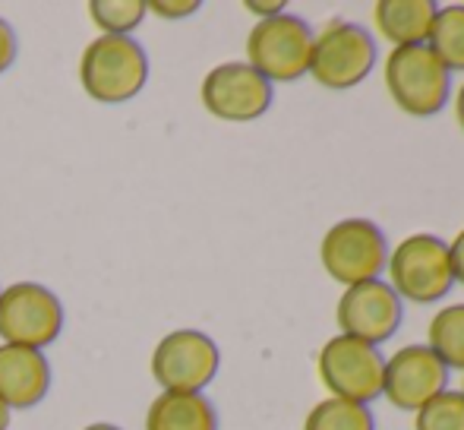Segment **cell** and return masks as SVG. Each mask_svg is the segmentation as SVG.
<instances>
[{
    "label": "cell",
    "instance_id": "1",
    "mask_svg": "<svg viewBox=\"0 0 464 430\" xmlns=\"http://www.w3.org/2000/svg\"><path fill=\"white\" fill-rule=\"evenodd\" d=\"M80 80L89 99L123 105L146 86L149 57L133 35H98L80 57Z\"/></svg>",
    "mask_w": 464,
    "mask_h": 430
},
{
    "label": "cell",
    "instance_id": "2",
    "mask_svg": "<svg viewBox=\"0 0 464 430\" xmlns=\"http://www.w3.org/2000/svg\"><path fill=\"white\" fill-rule=\"evenodd\" d=\"M382 73L392 102L411 117H436L452 99V73L430 44L392 48Z\"/></svg>",
    "mask_w": 464,
    "mask_h": 430
},
{
    "label": "cell",
    "instance_id": "3",
    "mask_svg": "<svg viewBox=\"0 0 464 430\" xmlns=\"http://www.w3.org/2000/svg\"><path fill=\"white\" fill-rule=\"evenodd\" d=\"M376 57L379 44L367 25L332 19L313 42L310 76L329 93H348L367 80L376 67Z\"/></svg>",
    "mask_w": 464,
    "mask_h": 430
},
{
    "label": "cell",
    "instance_id": "4",
    "mask_svg": "<svg viewBox=\"0 0 464 430\" xmlns=\"http://www.w3.org/2000/svg\"><path fill=\"white\" fill-rule=\"evenodd\" d=\"M389 285L401 301L414 304H436L452 291V259L449 244L440 234H408L395 250H389Z\"/></svg>",
    "mask_w": 464,
    "mask_h": 430
},
{
    "label": "cell",
    "instance_id": "5",
    "mask_svg": "<svg viewBox=\"0 0 464 430\" xmlns=\"http://www.w3.org/2000/svg\"><path fill=\"white\" fill-rule=\"evenodd\" d=\"M316 32L310 29L304 16L294 13H278V16L259 19L246 35V64L266 80L294 83L310 73V57Z\"/></svg>",
    "mask_w": 464,
    "mask_h": 430
},
{
    "label": "cell",
    "instance_id": "6",
    "mask_svg": "<svg viewBox=\"0 0 464 430\" xmlns=\"http://www.w3.org/2000/svg\"><path fill=\"white\" fill-rule=\"evenodd\" d=\"M319 259L323 269L344 288L361 282H372L385 272L389 263V240L382 228L370 219H342L325 231L319 244Z\"/></svg>",
    "mask_w": 464,
    "mask_h": 430
},
{
    "label": "cell",
    "instance_id": "7",
    "mask_svg": "<svg viewBox=\"0 0 464 430\" xmlns=\"http://www.w3.org/2000/svg\"><path fill=\"white\" fill-rule=\"evenodd\" d=\"M319 380L335 399L351 402H372L382 396V374H385V357L376 345L361 342L351 336H332L329 342L319 348Z\"/></svg>",
    "mask_w": 464,
    "mask_h": 430
},
{
    "label": "cell",
    "instance_id": "8",
    "mask_svg": "<svg viewBox=\"0 0 464 430\" xmlns=\"http://www.w3.org/2000/svg\"><path fill=\"white\" fill-rule=\"evenodd\" d=\"M63 332V304L38 282H16L0 291V338L4 345L44 351Z\"/></svg>",
    "mask_w": 464,
    "mask_h": 430
},
{
    "label": "cell",
    "instance_id": "9",
    "mask_svg": "<svg viewBox=\"0 0 464 430\" xmlns=\"http://www.w3.org/2000/svg\"><path fill=\"white\" fill-rule=\"evenodd\" d=\"M221 351L202 329H174L155 345L152 376L161 393H202L218 376Z\"/></svg>",
    "mask_w": 464,
    "mask_h": 430
},
{
    "label": "cell",
    "instance_id": "10",
    "mask_svg": "<svg viewBox=\"0 0 464 430\" xmlns=\"http://www.w3.org/2000/svg\"><path fill=\"white\" fill-rule=\"evenodd\" d=\"M202 105L212 117L227 123H250L276 102V86L246 61L218 64L202 80Z\"/></svg>",
    "mask_w": 464,
    "mask_h": 430
},
{
    "label": "cell",
    "instance_id": "11",
    "mask_svg": "<svg viewBox=\"0 0 464 430\" xmlns=\"http://www.w3.org/2000/svg\"><path fill=\"white\" fill-rule=\"evenodd\" d=\"M335 320L342 336L361 338L370 345L389 342L398 332V326L404 320V301L395 295L389 282L372 279V282H361L344 288V295L338 298Z\"/></svg>",
    "mask_w": 464,
    "mask_h": 430
},
{
    "label": "cell",
    "instance_id": "12",
    "mask_svg": "<svg viewBox=\"0 0 464 430\" xmlns=\"http://www.w3.org/2000/svg\"><path fill=\"white\" fill-rule=\"evenodd\" d=\"M442 389H449V367L427 345H404L385 357L382 396L398 412H420Z\"/></svg>",
    "mask_w": 464,
    "mask_h": 430
},
{
    "label": "cell",
    "instance_id": "13",
    "mask_svg": "<svg viewBox=\"0 0 464 430\" xmlns=\"http://www.w3.org/2000/svg\"><path fill=\"white\" fill-rule=\"evenodd\" d=\"M51 389V364L44 351L0 345V402L6 408H35Z\"/></svg>",
    "mask_w": 464,
    "mask_h": 430
},
{
    "label": "cell",
    "instance_id": "14",
    "mask_svg": "<svg viewBox=\"0 0 464 430\" xmlns=\"http://www.w3.org/2000/svg\"><path fill=\"white\" fill-rule=\"evenodd\" d=\"M436 10L440 4L433 0H379L372 6V23H376L379 35L392 42V48L427 44Z\"/></svg>",
    "mask_w": 464,
    "mask_h": 430
},
{
    "label": "cell",
    "instance_id": "15",
    "mask_svg": "<svg viewBox=\"0 0 464 430\" xmlns=\"http://www.w3.org/2000/svg\"><path fill=\"white\" fill-rule=\"evenodd\" d=\"M146 430H218V412L202 393H161L146 412Z\"/></svg>",
    "mask_w": 464,
    "mask_h": 430
},
{
    "label": "cell",
    "instance_id": "16",
    "mask_svg": "<svg viewBox=\"0 0 464 430\" xmlns=\"http://www.w3.org/2000/svg\"><path fill=\"white\" fill-rule=\"evenodd\" d=\"M427 348L449 370H464V304L436 310L427 329Z\"/></svg>",
    "mask_w": 464,
    "mask_h": 430
},
{
    "label": "cell",
    "instance_id": "17",
    "mask_svg": "<svg viewBox=\"0 0 464 430\" xmlns=\"http://www.w3.org/2000/svg\"><path fill=\"white\" fill-rule=\"evenodd\" d=\"M430 51L446 64V70H464V4H449L436 10L427 38Z\"/></svg>",
    "mask_w": 464,
    "mask_h": 430
},
{
    "label": "cell",
    "instance_id": "18",
    "mask_svg": "<svg viewBox=\"0 0 464 430\" xmlns=\"http://www.w3.org/2000/svg\"><path fill=\"white\" fill-rule=\"evenodd\" d=\"M304 430H376V418H372V408L363 402L329 396L310 408Z\"/></svg>",
    "mask_w": 464,
    "mask_h": 430
},
{
    "label": "cell",
    "instance_id": "19",
    "mask_svg": "<svg viewBox=\"0 0 464 430\" xmlns=\"http://www.w3.org/2000/svg\"><path fill=\"white\" fill-rule=\"evenodd\" d=\"M149 4L142 0H92L89 4V16L102 29V35H130L142 25Z\"/></svg>",
    "mask_w": 464,
    "mask_h": 430
},
{
    "label": "cell",
    "instance_id": "20",
    "mask_svg": "<svg viewBox=\"0 0 464 430\" xmlns=\"http://www.w3.org/2000/svg\"><path fill=\"white\" fill-rule=\"evenodd\" d=\"M414 430H464L461 389H442L420 412H414Z\"/></svg>",
    "mask_w": 464,
    "mask_h": 430
},
{
    "label": "cell",
    "instance_id": "21",
    "mask_svg": "<svg viewBox=\"0 0 464 430\" xmlns=\"http://www.w3.org/2000/svg\"><path fill=\"white\" fill-rule=\"evenodd\" d=\"M199 6H202L199 0H152L149 10L161 19H187V16H193Z\"/></svg>",
    "mask_w": 464,
    "mask_h": 430
},
{
    "label": "cell",
    "instance_id": "22",
    "mask_svg": "<svg viewBox=\"0 0 464 430\" xmlns=\"http://www.w3.org/2000/svg\"><path fill=\"white\" fill-rule=\"evenodd\" d=\"M16 51H19L16 32H13V25L6 23L4 16H0V73L13 67V61H16Z\"/></svg>",
    "mask_w": 464,
    "mask_h": 430
},
{
    "label": "cell",
    "instance_id": "23",
    "mask_svg": "<svg viewBox=\"0 0 464 430\" xmlns=\"http://www.w3.org/2000/svg\"><path fill=\"white\" fill-rule=\"evenodd\" d=\"M449 259H452V276L455 282L464 285V228L449 240Z\"/></svg>",
    "mask_w": 464,
    "mask_h": 430
},
{
    "label": "cell",
    "instance_id": "24",
    "mask_svg": "<svg viewBox=\"0 0 464 430\" xmlns=\"http://www.w3.org/2000/svg\"><path fill=\"white\" fill-rule=\"evenodd\" d=\"M246 10L259 13L263 19H269V16H278V13H285V4H256V0H250V4H246Z\"/></svg>",
    "mask_w": 464,
    "mask_h": 430
},
{
    "label": "cell",
    "instance_id": "25",
    "mask_svg": "<svg viewBox=\"0 0 464 430\" xmlns=\"http://www.w3.org/2000/svg\"><path fill=\"white\" fill-rule=\"evenodd\" d=\"M455 121H459V127L464 130V83L459 93H455Z\"/></svg>",
    "mask_w": 464,
    "mask_h": 430
},
{
    "label": "cell",
    "instance_id": "26",
    "mask_svg": "<svg viewBox=\"0 0 464 430\" xmlns=\"http://www.w3.org/2000/svg\"><path fill=\"white\" fill-rule=\"evenodd\" d=\"M6 427H10V408L0 402V430H6Z\"/></svg>",
    "mask_w": 464,
    "mask_h": 430
},
{
    "label": "cell",
    "instance_id": "27",
    "mask_svg": "<svg viewBox=\"0 0 464 430\" xmlns=\"http://www.w3.org/2000/svg\"><path fill=\"white\" fill-rule=\"evenodd\" d=\"M82 430H121V427H114V425H104V421H95V425H89V427H82Z\"/></svg>",
    "mask_w": 464,
    "mask_h": 430
},
{
    "label": "cell",
    "instance_id": "28",
    "mask_svg": "<svg viewBox=\"0 0 464 430\" xmlns=\"http://www.w3.org/2000/svg\"><path fill=\"white\" fill-rule=\"evenodd\" d=\"M461 393H464V386H461Z\"/></svg>",
    "mask_w": 464,
    "mask_h": 430
}]
</instances>
